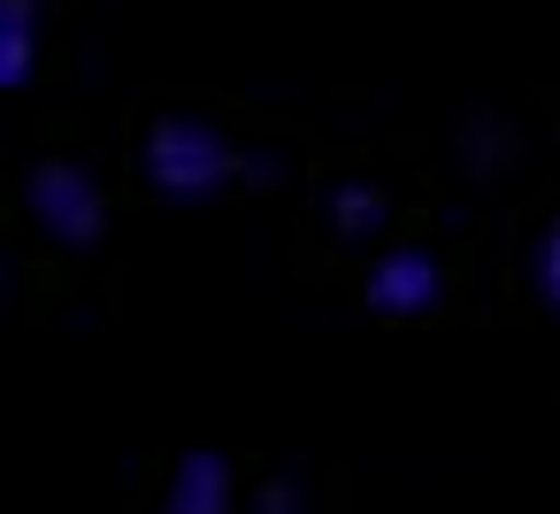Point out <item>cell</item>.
<instances>
[{"label": "cell", "instance_id": "obj_1", "mask_svg": "<svg viewBox=\"0 0 560 514\" xmlns=\"http://www.w3.org/2000/svg\"><path fill=\"white\" fill-rule=\"evenodd\" d=\"M238 177V147L208 116H162L147 131V185L162 200H215Z\"/></svg>", "mask_w": 560, "mask_h": 514}, {"label": "cell", "instance_id": "obj_5", "mask_svg": "<svg viewBox=\"0 0 560 514\" xmlns=\"http://www.w3.org/2000/svg\"><path fill=\"white\" fill-rule=\"evenodd\" d=\"M39 70V0H0V93H24Z\"/></svg>", "mask_w": 560, "mask_h": 514}, {"label": "cell", "instance_id": "obj_6", "mask_svg": "<svg viewBox=\"0 0 560 514\" xmlns=\"http://www.w3.org/2000/svg\"><path fill=\"white\" fill-rule=\"evenodd\" d=\"M330 223H338V238H376L384 231V192L376 185H338L330 192Z\"/></svg>", "mask_w": 560, "mask_h": 514}, {"label": "cell", "instance_id": "obj_2", "mask_svg": "<svg viewBox=\"0 0 560 514\" xmlns=\"http://www.w3.org/2000/svg\"><path fill=\"white\" fill-rule=\"evenodd\" d=\"M24 208H32V223H39L55 246H70V254L101 246V231H108V192H101V177H93L85 162H39V170L24 177Z\"/></svg>", "mask_w": 560, "mask_h": 514}, {"label": "cell", "instance_id": "obj_8", "mask_svg": "<svg viewBox=\"0 0 560 514\" xmlns=\"http://www.w3.org/2000/svg\"><path fill=\"white\" fill-rule=\"evenodd\" d=\"M468 162H476V170H499V162H506V131L483 124V116H468Z\"/></svg>", "mask_w": 560, "mask_h": 514}, {"label": "cell", "instance_id": "obj_4", "mask_svg": "<svg viewBox=\"0 0 560 514\" xmlns=\"http://www.w3.org/2000/svg\"><path fill=\"white\" fill-rule=\"evenodd\" d=\"M231 506H238V491H231V460L223 453H185L170 468L162 514H231Z\"/></svg>", "mask_w": 560, "mask_h": 514}, {"label": "cell", "instance_id": "obj_3", "mask_svg": "<svg viewBox=\"0 0 560 514\" xmlns=\"http://www.w3.org/2000/svg\"><path fill=\"white\" fill-rule=\"evenodd\" d=\"M438 300H445L438 254H422V246H384V254H376V269H369V307H376V315L407 323V315H430Z\"/></svg>", "mask_w": 560, "mask_h": 514}, {"label": "cell", "instance_id": "obj_9", "mask_svg": "<svg viewBox=\"0 0 560 514\" xmlns=\"http://www.w3.org/2000/svg\"><path fill=\"white\" fill-rule=\"evenodd\" d=\"M254 514H300V483H292V476H277V483L261 491V506H254Z\"/></svg>", "mask_w": 560, "mask_h": 514}, {"label": "cell", "instance_id": "obj_7", "mask_svg": "<svg viewBox=\"0 0 560 514\" xmlns=\"http://www.w3.org/2000/svg\"><path fill=\"white\" fill-rule=\"evenodd\" d=\"M529 269H537V292H545V307L560 315V215L537 231V261H529Z\"/></svg>", "mask_w": 560, "mask_h": 514}]
</instances>
